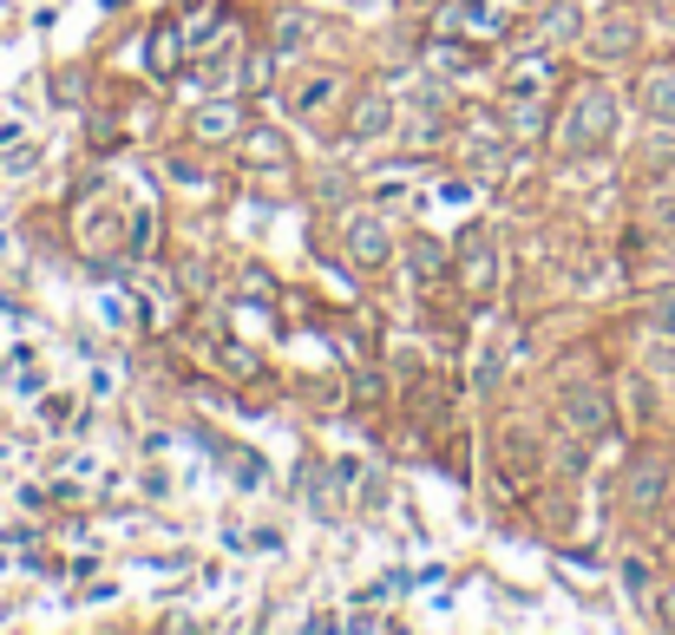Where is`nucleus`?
<instances>
[{
  "instance_id": "nucleus-1",
  "label": "nucleus",
  "mask_w": 675,
  "mask_h": 635,
  "mask_svg": "<svg viewBox=\"0 0 675 635\" xmlns=\"http://www.w3.org/2000/svg\"><path fill=\"white\" fill-rule=\"evenodd\" d=\"M565 151L571 157H584V151H604L610 144V131H617V98L604 92V85H584L578 98H571V111H565Z\"/></svg>"
},
{
  "instance_id": "nucleus-2",
  "label": "nucleus",
  "mask_w": 675,
  "mask_h": 635,
  "mask_svg": "<svg viewBox=\"0 0 675 635\" xmlns=\"http://www.w3.org/2000/svg\"><path fill=\"white\" fill-rule=\"evenodd\" d=\"M663 492H670V459L643 452V459L630 466V479H624V498H630V511H656V505H663Z\"/></svg>"
},
{
  "instance_id": "nucleus-3",
  "label": "nucleus",
  "mask_w": 675,
  "mask_h": 635,
  "mask_svg": "<svg viewBox=\"0 0 675 635\" xmlns=\"http://www.w3.org/2000/svg\"><path fill=\"white\" fill-rule=\"evenodd\" d=\"M492 269H499V262H492V230H479V223H473V230H459V275H466V289H473V295H486V289H492Z\"/></svg>"
},
{
  "instance_id": "nucleus-4",
  "label": "nucleus",
  "mask_w": 675,
  "mask_h": 635,
  "mask_svg": "<svg viewBox=\"0 0 675 635\" xmlns=\"http://www.w3.org/2000/svg\"><path fill=\"white\" fill-rule=\"evenodd\" d=\"M565 426L571 433H610V393L604 387H571L565 393Z\"/></svg>"
},
{
  "instance_id": "nucleus-5",
  "label": "nucleus",
  "mask_w": 675,
  "mask_h": 635,
  "mask_svg": "<svg viewBox=\"0 0 675 635\" xmlns=\"http://www.w3.org/2000/svg\"><path fill=\"white\" fill-rule=\"evenodd\" d=\"M348 256H354L361 269H381V262L394 256L387 223H381V216H354V223H348Z\"/></svg>"
},
{
  "instance_id": "nucleus-6",
  "label": "nucleus",
  "mask_w": 675,
  "mask_h": 635,
  "mask_svg": "<svg viewBox=\"0 0 675 635\" xmlns=\"http://www.w3.org/2000/svg\"><path fill=\"white\" fill-rule=\"evenodd\" d=\"M643 105H650L656 118H675V66H656V72H650V85H643Z\"/></svg>"
},
{
  "instance_id": "nucleus-7",
  "label": "nucleus",
  "mask_w": 675,
  "mask_h": 635,
  "mask_svg": "<svg viewBox=\"0 0 675 635\" xmlns=\"http://www.w3.org/2000/svg\"><path fill=\"white\" fill-rule=\"evenodd\" d=\"M230 131H236V105H203V111H197V138H203V144H223Z\"/></svg>"
},
{
  "instance_id": "nucleus-8",
  "label": "nucleus",
  "mask_w": 675,
  "mask_h": 635,
  "mask_svg": "<svg viewBox=\"0 0 675 635\" xmlns=\"http://www.w3.org/2000/svg\"><path fill=\"white\" fill-rule=\"evenodd\" d=\"M387 125H394V105H387V98H361V111H354V138H387Z\"/></svg>"
},
{
  "instance_id": "nucleus-9",
  "label": "nucleus",
  "mask_w": 675,
  "mask_h": 635,
  "mask_svg": "<svg viewBox=\"0 0 675 635\" xmlns=\"http://www.w3.org/2000/svg\"><path fill=\"white\" fill-rule=\"evenodd\" d=\"M630 46H637V26H630V20H604L597 52H630Z\"/></svg>"
},
{
  "instance_id": "nucleus-10",
  "label": "nucleus",
  "mask_w": 675,
  "mask_h": 635,
  "mask_svg": "<svg viewBox=\"0 0 675 635\" xmlns=\"http://www.w3.org/2000/svg\"><path fill=\"white\" fill-rule=\"evenodd\" d=\"M505 125H512V138H538V131H545V118H538V105H525V98H512V111H505Z\"/></svg>"
},
{
  "instance_id": "nucleus-11",
  "label": "nucleus",
  "mask_w": 675,
  "mask_h": 635,
  "mask_svg": "<svg viewBox=\"0 0 675 635\" xmlns=\"http://www.w3.org/2000/svg\"><path fill=\"white\" fill-rule=\"evenodd\" d=\"M230 79H236V46H223V52L203 66V85H230Z\"/></svg>"
},
{
  "instance_id": "nucleus-12",
  "label": "nucleus",
  "mask_w": 675,
  "mask_h": 635,
  "mask_svg": "<svg viewBox=\"0 0 675 635\" xmlns=\"http://www.w3.org/2000/svg\"><path fill=\"white\" fill-rule=\"evenodd\" d=\"M328 98H335V79H315V85H302V98H295V111L309 118V111H322Z\"/></svg>"
},
{
  "instance_id": "nucleus-13",
  "label": "nucleus",
  "mask_w": 675,
  "mask_h": 635,
  "mask_svg": "<svg viewBox=\"0 0 675 635\" xmlns=\"http://www.w3.org/2000/svg\"><path fill=\"white\" fill-rule=\"evenodd\" d=\"M624 590H630L637 603H650V564H637V557H630V564H624Z\"/></svg>"
},
{
  "instance_id": "nucleus-14",
  "label": "nucleus",
  "mask_w": 675,
  "mask_h": 635,
  "mask_svg": "<svg viewBox=\"0 0 675 635\" xmlns=\"http://www.w3.org/2000/svg\"><path fill=\"white\" fill-rule=\"evenodd\" d=\"M309 46V20H282V39H276V52H302Z\"/></svg>"
},
{
  "instance_id": "nucleus-15",
  "label": "nucleus",
  "mask_w": 675,
  "mask_h": 635,
  "mask_svg": "<svg viewBox=\"0 0 675 635\" xmlns=\"http://www.w3.org/2000/svg\"><path fill=\"white\" fill-rule=\"evenodd\" d=\"M584 466H591V446H578V439H571V446L558 452V472H565V479H578Z\"/></svg>"
},
{
  "instance_id": "nucleus-16",
  "label": "nucleus",
  "mask_w": 675,
  "mask_h": 635,
  "mask_svg": "<svg viewBox=\"0 0 675 635\" xmlns=\"http://www.w3.org/2000/svg\"><path fill=\"white\" fill-rule=\"evenodd\" d=\"M650 321H656V334H675V289H663V295H656Z\"/></svg>"
},
{
  "instance_id": "nucleus-17",
  "label": "nucleus",
  "mask_w": 675,
  "mask_h": 635,
  "mask_svg": "<svg viewBox=\"0 0 675 635\" xmlns=\"http://www.w3.org/2000/svg\"><path fill=\"white\" fill-rule=\"evenodd\" d=\"M440 262H446V256H440V243H414V269H420V275H433Z\"/></svg>"
},
{
  "instance_id": "nucleus-18",
  "label": "nucleus",
  "mask_w": 675,
  "mask_h": 635,
  "mask_svg": "<svg viewBox=\"0 0 675 635\" xmlns=\"http://www.w3.org/2000/svg\"><path fill=\"white\" fill-rule=\"evenodd\" d=\"M492 387H499V354L479 361V393H492Z\"/></svg>"
},
{
  "instance_id": "nucleus-19",
  "label": "nucleus",
  "mask_w": 675,
  "mask_h": 635,
  "mask_svg": "<svg viewBox=\"0 0 675 635\" xmlns=\"http://www.w3.org/2000/svg\"><path fill=\"white\" fill-rule=\"evenodd\" d=\"M663 623L675 630V590H663Z\"/></svg>"
}]
</instances>
